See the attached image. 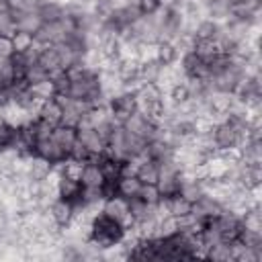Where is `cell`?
Listing matches in <instances>:
<instances>
[{
  "label": "cell",
  "instance_id": "cell-1",
  "mask_svg": "<svg viewBox=\"0 0 262 262\" xmlns=\"http://www.w3.org/2000/svg\"><path fill=\"white\" fill-rule=\"evenodd\" d=\"M68 76H70V84H68L66 96L80 100L88 106L104 102V92H102L98 70H94L90 66H78V68L70 70Z\"/></svg>",
  "mask_w": 262,
  "mask_h": 262
},
{
  "label": "cell",
  "instance_id": "cell-2",
  "mask_svg": "<svg viewBox=\"0 0 262 262\" xmlns=\"http://www.w3.org/2000/svg\"><path fill=\"white\" fill-rule=\"evenodd\" d=\"M125 231L127 229L119 219L98 211L88 223V242H92L100 250H111L123 242Z\"/></svg>",
  "mask_w": 262,
  "mask_h": 262
},
{
  "label": "cell",
  "instance_id": "cell-3",
  "mask_svg": "<svg viewBox=\"0 0 262 262\" xmlns=\"http://www.w3.org/2000/svg\"><path fill=\"white\" fill-rule=\"evenodd\" d=\"M135 100H137V111H141L143 115H147L156 123H160L164 119L168 102H166L164 92L158 84H141L135 90Z\"/></svg>",
  "mask_w": 262,
  "mask_h": 262
},
{
  "label": "cell",
  "instance_id": "cell-4",
  "mask_svg": "<svg viewBox=\"0 0 262 262\" xmlns=\"http://www.w3.org/2000/svg\"><path fill=\"white\" fill-rule=\"evenodd\" d=\"M180 180H182V168L176 160L160 164V172H158V180H156V188H158L160 199H168V196L178 194Z\"/></svg>",
  "mask_w": 262,
  "mask_h": 262
},
{
  "label": "cell",
  "instance_id": "cell-5",
  "mask_svg": "<svg viewBox=\"0 0 262 262\" xmlns=\"http://www.w3.org/2000/svg\"><path fill=\"white\" fill-rule=\"evenodd\" d=\"M106 108L111 113V117L117 123H123L129 115H133L137 111V100H135V92L133 90H121L117 94H113L111 98H106Z\"/></svg>",
  "mask_w": 262,
  "mask_h": 262
},
{
  "label": "cell",
  "instance_id": "cell-6",
  "mask_svg": "<svg viewBox=\"0 0 262 262\" xmlns=\"http://www.w3.org/2000/svg\"><path fill=\"white\" fill-rule=\"evenodd\" d=\"M129 133H133L135 137H139L141 141L149 143L156 135H158V123L154 119H149L147 115H143L141 111H135L133 115H129L123 123H121Z\"/></svg>",
  "mask_w": 262,
  "mask_h": 262
},
{
  "label": "cell",
  "instance_id": "cell-7",
  "mask_svg": "<svg viewBox=\"0 0 262 262\" xmlns=\"http://www.w3.org/2000/svg\"><path fill=\"white\" fill-rule=\"evenodd\" d=\"M76 129H78V141L90 154L92 160L98 158V156H102L106 151V137L96 127H92L88 123H80Z\"/></svg>",
  "mask_w": 262,
  "mask_h": 262
},
{
  "label": "cell",
  "instance_id": "cell-8",
  "mask_svg": "<svg viewBox=\"0 0 262 262\" xmlns=\"http://www.w3.org/2000/svg\"><path fill=\"white\" fill-rule=\"evenodd\" d=\"M59 102H61V123L66 125H74L78 127L80 123H84L86 119V113H88V104L80 102V100H74L70 96H57Z\"/></svg>",
  "mask_w": 262,
  "mask_h": 262
},
{
  "label": "cell",
  "instance_id": "cell-9",
  "mask_svg": "<svg viewBox=\"0 0 262 262\" xmlns=\"http://www.w3.org/2000/svg\"><path fill=\"white\" fill-rule=\"evenodd\" d=\"M37 63L47 72V76H55L59 72H66L61 66V57H59V49L57 45H39L37 51Z\"/></svg>",
  "mask_w": 262,
  "mask_h": 262
},
{
  "label": "cell",
  "instance_id": "cell-10",
  "mask_svg": "<svg viewBox=\"0 0 262 262\" xmlns=\"http://www.w3.org/2000/svg\"><path fill=\"white\" fill-rule=\"evenodd\" d=\"M10 12H12V18H14V27L20 33L35 35L39 31V27L43 25V20L37 12V6L35 8H25V10H10Z\"/></svg>",
  "mask_w": 262,
  "mask_h": 262
},
{
  "label": "cell",
  "instance_id": "cell-11",
  "mask_svg": "<svg viewBox=\"0 0 262 262\" xmlns=\"http://www.w3.org/2000/svg\"><path fill=\"white\" fill-rule=\"evenodd\" d=\"M223 203L221 201H217L213 194H209V192H205L203 196H199L194 203H192V207H190V213L194 215V217H199V219H211V217H217L219 213H223Z\"/></svg>",
  "mask_w": 262,
  "mask_h": 262
},
{
  "label": "cell",
  "instance_id": "cell-12",
  "mask_svg": "<svg viewBox=\"0 0 262 262\" xmlns=\"http://www.w3.org/2000/svg\"><path fill=\"white\" fill-rule=\"evenodd\" d=\"M47 211H49V215H51L53 223H55L59 229L70 227V225H72V221H74V215H76L74 205H72L70 201H66V199H55V201L47 207Z\"/></svg>",
  "mask_w": 262,
  "mask_h": 262
},
{
  "label": "cell",
  "instance_id": "cell-13",
  "mask_svg": "<svg viewBox=\"0 0 262 262\" xmlns=\"http://www.w3.org/2000/svg\"><path fill=\"white\" fill-rule=\"evenodd\" d=\"M51 137L53 141L59 145V149L66 154V158H70L76 141H78V129L74 125H66V123H59L57 127H53L51 131Z\"/></svg>",
  "mask_w": 262,
  "mask_h": 262
},
{
  "label": "cell",
  "instance_id": "cell-14",
  "mask_svg": "<svg viewBox=\"0 0 262 262\" xmlns=\"http://www.w3.org/2000/svg\"><path fill=\"white\" fill-rule=\"evenodd\" d=\"M100 211H102V213H106V215H111V217H115V219H119V221L125 225V229L131 225L129 203H127L125 199H121L119 194L104 199V201H102V209H100Z\"/></svg>",
  "mask_w": 262,
  "mask_h": 262
},
{
  "label": "cell",
  "instance_id": "cell-15",
  "mask_svg": "<svg viewBox=\"0 0 262 262\" xmlns=\"http://www.w3.org/2000/svg\"><path fill=\"white\" fill-rule=\"evenodd\" d=\"M37 117L45 123H49L51 127H57L61 123V102L57 96H51V98H45L41 100L39 104V111H37Z\"/></svg>",
  "mask_w": 262,
  "mask_h": 262
},
{
  "label": "cell",
  "instance_id": "cell-16",
  "mask_svg": "<svg viewBox=\"0 0 262 262\" xmlns=\"http://www.w3.org/2000/svg\"><path fill=\"white\" fill-rule=\"evenodd\" d=\"M158 172H160V164L149 160L147 156H141L135 160V170L133 174L141 180V184H156L158 180Z\"/></svg>",
  "mask_w": 262,
  "mask_h": 262
},
{
  "label": "cell",
  "instance_id": "cell-17",
  "mask_svg": "<svg viewBox=\"0 0 262 262\" xmlns=\"http://www.w3.org/2000/svg\"><path fill=\"white\" fill-rule=\"evenodd\" d=\"M141 180L135 176V174H123L119 180H117V194L125 201H131V199H137L141 194Z\"/></svg>",
  "mask_w": 262,
  "mask_h": 262
},
{
  "label": "cell",
  "instance_id": "cell-18",
  "mask_svg": "<svg viewBox=\"0 0 262 262\" xmlns=\"http://www.w3.org/2000/svg\"><path fill=\"white\" fill-rule=\"evenodd\" d=\"M180 59V51L174 41H160L156 43V61L162 66H174Z\"/></svg>",
  "mask_w": 262,
  "mask_h": 262
},
{
  "label": "cell",
  "instance_id": "cell-19",
  "mask_svg": "<svg viewBox=\"0 0 262 262\" xmlns=\"http://www.w3.org/2000/svg\"><path fill=\"white\" fill-rule=\"evenodd\" d=\"M16 139H18V127L8 123L6 119H2L0 121V151L14 149Z\"/></svg>",
  "mask_w": 262,
  "mask_h": 262
},
{
  "label": "cell",
  "instance_id": "cell-20",
  "mask_svg": "<svg viewBox=\"0 0 262 262\" xmlns=\"http://www.w3.org/2000/svg\"><path fill=\"white\" fill-rule=\"evenodd\" d=\"M14 33H16V27H14L12 12L10 8H2L0 10V37H12Z\"/></svg>",
  "mask_w": 262,
  "mask_h": 262
},
{
  "label": "cell",
  "instance_id": "cell-21",
  "mask_svg": "<svg viewBox=\"0 0 262 262\" xmlns=\"http://www.w3.org/2000/svg\"><path fill=\"white\" fill-rule=\"evenodd\" d=\"M10 41H12L14 51H27V49H31V47L35 45L33 35H29V33H20V31H16V33L10 37Z\"/></svg>",
  "mask_w": 262,
  "mask_h": 262
},
{
  "label": "cell",
  "instance_id": "cell-22",
  "mask_svg": "<svg viewBox=\"0 0 262 262\" xmlns=\"http://www.w3.org/2000/svg\"><path fill=\"white\" fill-rule=\"evenodd\" d=\"M166 2L164 0H135V6L139 10V14H156L162 10Z\"/></svg>",
  "mask_w": 262,
  "mask_h": 262
}]
</instances>
